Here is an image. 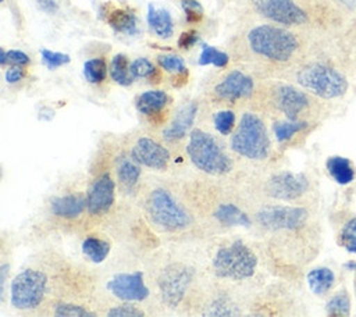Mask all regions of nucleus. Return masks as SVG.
<instances>
[{"label": "nucleus", "instance_id": "23", "mask_svg": "<svg viewBox=\"0 0 356 317\" xmlns=\"http://www.w3.org/2000/svg\"><path fill=\"white\" fill-rule=\"evenodd\" d=\"M115 171L120 182L125 185L127 188H132L140 175V168L138 163L132 158L125 157L124 154H120L115 160Z\"/></svg>", "mask_w": 356, "mask_h": 317}, {"label": "nucleus", "instance_id": "11", "mask_svg": "<svg viewBox=\"0 0 356 317\" xmlns=\"http://www.w3.org/2000/svg\"><path fill=\"white\" fill-rule=\"evenodd\" d=\"M309 188V181L303 174L280 172L273 175L267 182V193L281 200H295Z\"/></svg>", "mask_w": 356, "mask_h": 317}, {"label": "nucleus", "instance_id": "1", "mask_svg": "<svg viewBox=\"0 0 356 317\" xmlns=\"http://www.w3.org/2000/svg\"><path fill=\"white\" fill-rule=\"evenodd\" d=\"M248 40L256 54L274 61L289 60L299 46L293 33L273 25L253 28L248 35Z\"/></svg>", "mask_w": 356, "mask_h": 317}, {"label": "nucleus", "instance_id": "2", "mask_svg": "<svg viewBox=\"0 0 356 317\" xmlns=\"http://www.w3.org/2000/svg\"><path fill=\"white\" fill-rule=\"evenodd\" d=\"M191 161L203 172L222 175L231 170V160L222 152L217 140L202 129H193L186 145Z\"/></svg>", "mask_w": 356, "mask_h": 317}, {"label": "nucleus", "instance_id": "39", "mask_svg": "<svg viewBox=\"0 0 356 317\" xmlns=\"http://www.w3.org/2000/svg\"><path fill=\"white\" fill-rule=\"evenodd\" d=\"M182 8L186 14L188 22H199L202 19L203 7L196 0H182Z\"/></svg>", "mask_w": 356, "mask_h": 317}, {"label": "nucleus", "instance_id": "15", "mask_svg": "<svg viewBox=\"0 0 356 317\" xmlns=\"http://www.w3.org/2000/svg\"><path fill=\"white\" fill-rule=\"evenodd\" d=\"M253 92V81L241 71H231L217 86L216 93L227 100L249 97Z\"/></svg>", "mask_w": 356, "mask_h": 317}, {"label": "nucleus", "instance_id": "44", "mask_svg": "<svg viewBox=\"0 0 356 317\" xmlns=\"http://www.w3.org/2000/svg\"><path fill=\"white\" fill-rule=\"evenodd\" d=\"M36 3L42 11H46L50 14L57 11V4L54 0H36Z\"/></svg>", "mask_w": 356, "mask_h": 317}, {"label": "nucleus", "instance_id": "30", "mask_svg": "<svg viewBox=\"0 0 356 317\" xmlns=\"http://www.w3.org/2000/svg\"><path fill=\"white\" fill-rule=\"evenodd\" d=\"M107 67L103 58H90L83 65V75L88 82L99 83L106 78Z\"/></svg>", "mask_w": 356, "mask_h": 317}, {"label": "nucleus", "instance_id": "28", "mask_svg": "<svg viewBox=\"0 0 356 317\" xmlns=\"http://www.w3.org/2000/svg\"><path fill=\"white\" fill-rule=\"evenodd\" d=\"M307 127L305 121L299 120H288V121H278L274 124V135L278 142L289 140L295 133L303 131Z\"/></svg>", "mask_w": 356, "mask_h": 317}, {"label": "nucleus", "instance_id": "40", "mask_svg": "<svg viewBox=\"0 0 356 317\" xmlns=\"http://www.w3.org/2000/svg\"><path fill=\"white\" fill-rule=\"evenodd\" d=\"M108 317H143L145 313L140 311L138 307L131 306V304H122L117 306L108 310L107 313Z\"/></svg>", "mask_w": 356, "mask_h": 317}, {"label": "nucleus", "instance_id": "43", "mask_svg": "<svg viewBox=\"0 0 356 317\" xmlns=\"http://www.w3.org/2000/svg\"><path fill=\"white\" fill-rule=\"evenodd\" d=\"M22 78H24V71H22L21 65H14V67L8 68L6 72V81L8 83H15V82L21 81Z\"/></svg>", "mask_w": 356, "mask_h": 317}, {"label": "nucleus", "instance_id": "31", "mask_svg": "<svg viewBox=\"0 0 356 317\" xmlns=\"http://www.w3.org/2000/svg\"><path fill=\"white\" fill-rule=\"evenodd\" d=\"M200 65L213 64L216 67H225L228 64V54L224 51H218L216 47H211L206 43H202V53L199 57Z\"/></svg>", "mask_w": 356, "mask_h": 317}, {"label": "nucleus", "instance_id": "20", "mask_svg": "<svg viewBox=\"0 0 356 317\" xmlns=\"http://www.w3.org/2000/svg\"><path fill=\"white\" fill-rule=\"evenodd\" d=\"M170 101V96L163 90H147L138 96L136 108L146 115H153L160 113L167 103Z\"/></svg>", "mask_w": 356, "mask_h": 317}, {"label": "nucleus", "instance_id": "6", "mask_svg": "<svg viewBox=\"0 0 356 317\" xmlns=\"http://www.w3.org/2000/svg\"><path fill=\"white\" fill-rule=\"evenodd\" d=\"M147 213L153 222L168 231L184 229L191 224V216L175 199L161 188L154 189L146 203Z\"/></svg>", "mask_w": 356, "mask_h": 317}, {"label": "nucleus", "instance_id": "37", "mask_svg": "<svg viewBox=\"0 0 356 317\" xmlns=\"http://www.w3.org/2000/svg\"><path fill=\"white\" fill-rule=\"evenodd\" d=\"M29 57L26 53L21 51V50H1V54H0V64L1 65H7V64H11V65H26L29 64Z\"/></svg>", "mask_w": 356, "mask_h": 317}, {"label": "nucleus", "instance_id": "34", "mask_svg": "<svg viewBox=\"0 0 356 317\" xmlns=\"http://www.w3.org/2000/svg\"><path fill=\"white\" fill-rule=\"evenodd\" d=\"M54 314L58 317H93L95 313L72 303H58L54 307Z\"/></svg>", "mask_w": 356, "mask_h": 317}, {"label": "nucleus", "instance_id": "9", "mask_svg": "<svg viewBox=\"0 0 356 317\" xmlns=\"http://www.w3.org/2000/svg\"><path fill=\"white\" fill-rule=\"evenodd\" d=\"M259 222L273 231L300 228L307 220V211L302 207L289 206H268L257 213Z\"/></svg>", "mask_w": 356, "mask_h": 317}, {"label": "nucleus", "instance_id": "14", "mask_svg": "<svg viewBox=\"0 0 356 317\" xmlns=\"http://www.w3.org/2000/svg\"><path fill=\"white\" fill-rule=\"evenodd\" d=\"M114 181L108 174L97 177L86 195V209L90 214H104L114 203Z\"/></svg>", "mask_w": 356, "mask_h": 317}, {"label": "nucleus", "instance_id": "29", "mask_svg": "<svg viewBox=\"0 0 356 317\" xmlns=\"http://www.w3.org/2000/svg\"><path fill=\"white\" fill-rule=\"evenodd\" d=\"M325 310H327L328 316H335V317L349 316V313H350V299H349V295L345 291L338 292L337 295H334L328 300V303L325 306Z\"/></svg>", "mask_w": 356, "mask_h": 317}, {"label": "nucleus", "instance_id": "35", "mask_svg": "<svg viewBox=\"0 0 356 317\" xmlns=\"http://www.w3.org/2000/svg\"><path fill=\"white\" fill-rule=\"evenodd\" d=\"M235 122V114L231 110H221L214 115V127L221 135H228Z\"/></svg>", "mask_w": 356, "mask_h": 317}, {"label": "nucleus", "instance_id": "26", "mask_svg": "<svg viewBox=\"0 0 356 317\" xmlns=\"http://www.w3.org/2000/svg\"><path fill=\"white\" fill-rule=\"evenodd\" d=\"M110 76L114 82L121 86H129L134 82V76L131 74V65L124 54H115L111 60L110 65Z\"/></svg>", "mask_w": 356, "mask_h": 317}, {"label": "nucleus", "instance_id": "46", "mask_svg": "<svg viewBox=\"0 0 356 317\" xmlns=\"http://www.w3.org/2000/svg\"><path fill=\"white\" fill-rule=\"evenodd\" d=\"M348 268H352V270H356V261H352V263H348L346 264Z\"/></svg>", "mask_w": 356, "mask_h": 317}, {"label": "nucleus", "instance_id": "22", "mask_svg": "<svg viewBox=\"0 0 356 317\" xmlns=\"http://www.w3.org/2000/svg\"><path fill=\"white\" fill-rule=\"evenodd\" d=\"M307 285L314 295H324L331 289L335 281V274L328 267H318L312 270L307 277Z\"/></svg>", "mask_w": 356, "mask_h": 317}, {"label": "nucleus", "instance_id": "18", "mask_svg": "<svg viewBox=\"0 0 356 317\" xmlns=\"http://www.w3.org/2000/svg\"><path fill=\"white\" fill-rule=\"evenodd\" d=\"M86 207V199L81 193H72L54 197L50 203L53 214L63 218L78 217Z\"/></svg>", "mask_w": 356, "mask_h": 317}, {"label": "nucleus", "instance_id": "16", "mask_svg": "<svg viewBox=\"0 0 356 317\" xmlns=\"http://www.w3.org/2000/svg\"><path fill=\"white\" fill-rule=\"evenodd\" d=\"M275 100L280 110L288 117V120H296L299 113L309 106L307 96L291 85L280 86L275 93Z\"/></svg>", "mask_w": 356, "mask_h": 317}, {"label": "nucleus", "instance_id": "38", "mask_svg": "<svg viewBox=\"0 0 356 317\" xmlns=\"http://www.w3.org/2000/svg\"><path fill=\"white\" fill-rule=\"evenodd\" d=\"M159 64L161 68H164L168 72H181L186 70L184 60L177 54L159 56Z\"/></svg>", "mask_w": 356, "mask_h": 317}, {"label": "nucleus", "instance_id": "45", "mask_svg": "<svg viewBox=\"0 0 356 317\" xmlns=\"http://www.w3.org/2000/svg\"><path fill=\"white\" fill-rule=\"evenodd\" d=\"M188 76H189V72H188L186 70H184V71H181V72H177V75H175L174 79H172V85H174L175 88L184 86V85L188 82Z\"/></svg>", "mask_w": 356, "mask_h": 317}, {"label": "nucleus", "instance_id": "33", "mask_svg": "<svg viewBox=\"0 0 356 317\" xmlns=\"http://www.w3.org/2000/svg\"><path fill=\"white\" fill-rule=\"evenodd\" d=\"M131 74L134 78H153L159 75L156 67L147 58H136L131 64Z\"/></svg>", "mask_w": 356, "mask_h": 317}, {"label": "nucleus", "instance_id": "8", "mask_svg": "<svg viewBox=\"0 0 356 317\" xmlns=\"http://www.w3.org/2000/svg\"><path fill=\"white\" fill-rule=\"evenodd\" d=\"M193 277V270L184 264L167 266L159 278L163 302L171 307L177 306L185 296Z\"/></svg>", "mask_w": 356, "mask_h": 317}, {"label": "nucleus", "instance_id": "27", "mask_svg": "<svg viewBox=\"0 0 356 317\" xmlns=\"http://www.w3.org/2000/svg\"><path fill=\"white\" fill-rule=\"evenodd\" d=\"M82 252L90 261L102 263L110 252V243L99 238L89 236L82 243Z\"/></svg>", "mask_w": 356, "mask_h": 317}, {"label": "nucleus", "instance_id": "24", "mask_svg": "<svg viewBox=\"0 0 356 317\" xmlns=\"http://www.w3.org/2000/svg\"><path fill=\"white\" fill-rule=\"evenodd\" d=\"M107 21L110 24V26L121 33H128V35H134L136 33V18L134 15V13L128 11V10H122V8H114L113 11L108 13Z\"/></svg>", "mask_w": 356, "mask_h": 317}, {"label": "nucleus", "instance_id": "7", "mask_svg": "<svg viewBox=\"0 0 356 317\" xmlns=\"http://www.w3.org/2000/svg\"><path fill=\"white\" fill-rule=\"evenodd\" d=\"M47 285L44 273L26 268L17 274L11 282V304L19 310L35 309L42 302Z\"/></svg>", "mask_w": 356, "mask_h": 317}, {"label": "nucleus", "instance_id": "10", "mask_svg": "<svg viewBox=\"0 0 356 317\" xmlns=\"http://www.w3.org/2000/svg\"><path fill=\"white\" fill-rule=\"evenodd\" d=\"M263 17L284 25H300L307 21L306 13L293 0H253Z\"/></svg>", "mask_w": 356, "mask_h": 317}, {"label": "nucleus", "instance_id": "19", "mask_svg": "<svg viewBox=\"0 0 356 317\" xmlns=\"http://www.w3.org/2000/svg\"><path fill=\"white\" fill-rule=\"evenodd\" d=\"M147 24L150 29L161 39H167L174 32L171 14L164 8H156L153 4L147 6Z\"/></svg>", "mask_w": 356, "mask_h": 317}, {"label": "nucleus", "instance_id": "21", "mask_svg": "<svg viewBox=\"0 0 356 317\" xmlns=\"http://www.w3.org/2000/svg\"><path fill=\"white\" fill-rule=\"evenodd\" d=\"M328 174L339 185H348L355 178V170L349 158L342 156H332L325 163Z\"/></svg>", "mask_w": 356, "mask_h": 317}, {"label": "nucleus", "instance_id": "32", "mask_svg": "<svg viewBox=\"0 0 356 317\" xmlns=\"http://www.w3.org/2000/svg\"><path fill=\"white\" fill-rule=\"evenodd\" d=\"M339 243L348 253H356V218H350L339 234Z\"/></svg>", "mask_w": 356, "mask_h": 317}, {"label": "nucleus", "instance_id": "36", "mask_svg": "<svg viewBox=\"0 0 356 317\" xmlns=\"http://www.w3.org/2000/svg\"><path fill=\"white\" fill-rule=\"evenodd\" d=\"M40 56H42V61L43 64L49 68V70H54L58 68L67 63H70V56L64 54V53H58V51H51L47 49L40 50Z\"/></svg>", "mask_w": 356, "mask_h": 317}, {"label": "nucleus", "instance_id": "42", "mask_svg": "<svg viewBox=\"0 0 356 317\" xmlns=\"http://www.w3.org/2000/svg\"><path fill=\"white\" fill-rule=\"evenodd\" d=\"M197 39H199V36H197L196 31H186L179 36L178 46L182 49H189L197 42Z\"/></svg>", "mask_w": 356, "mask_h": 317}, {"label": "nucleus", "instance_id": "17", "mask_svg": "<svg viewBox=\"0 0 356 317\" xmlns=\"http://www.w3.org/2000/svg\"><path fill=\"white\" fill-rule=\"evenodd\" d=\"M196 111H197V104L195 101H191V103H186L185 106H182L175 113L170 127L164 129V132H163L164 139L177 140V139L184 138L192 128V124L196 117Z\"/></svg>", "mask_w": 356, "mask_h": 317}, {"label": "nucleus", "instance_id": "25", "mask_svg": "<svg viewBox=\"0 0 356 317\" xmlns=\"http://www.w3.org/2000/svg\"><path fill=\"white\" fill-rule=\"evenodd\" d=\"M214 217L224 225H242V227H249L250 225V220L249 217L236 206L227 203V204H221L217 207V210L214 211Z\"/></svg>", "mask_w": 356, "mask_h": 317}, {"label": "nucleus", "instance_id": "12", "mask_svg": "<svg viewBox=\"0 0 356 317\" xmlns=\"http://www.w3.org/2000/svg\"><path fill=\"white\" fill-rule=\"evenodd\" d=\"M107 289L125 302H140L149 296V289L143 282V274L140 271L114 275L107 282Z\"/></svg>", "mask_w": 356, "mask_h": 317}, {"label": "nucleus", "instance_id": "5", "mask_svg": "<svg viewBox=\"0 0 356 317\" xmlns=\"http://www.w3.org/2000/svg\"><path fill=\"white\" fill-rule=\"evenodd\" d=\"M298 82L323 99H335L348 90L346 78L332 67L324 64H310L298 72Z\"/></svg>", "mask_w": 356, "mask_h": 317}, {"label": "nucleus", "instance_id": "3", "mask_svg": "<svg viewBox=\"0 0 356 317\" xmlns=\"http://www.w3.org/2000/svg\"><path fill=\"white\" fill-rule=\"evenodd\" d=\"M231 149L250 160H263L270 153V138L263 121L252 113H245L236 132L231 138Z\"/></svg>", "mask_w": 356, "mask_h": 317}, {"label": "nucleus", "instance_id": "41", "mask_svg": "<svg viewBox=\"0 0 356 317\" xmlns=\"http://www.w3.org/2000/svg\"><path fill=\"white\" fill-rule=\"evenodd\" d=\"M235 309L227 302V300H222V299H217L211 307H210V311L207 313L209 316H234L236 314V311H234Z\"/></svg>", "mask_w": 356, "mask_h": 317}, {"label": "nucleus", "instance_id": "4", "mask_svg": "<svg viewBox=\"0 0 356 317\" xmlns=\"http://www.w3.org/2000/svg\"><path fill=\"white\" fill-rule=\"evenodd\" d=\"M256 267V254L241 241L220 247L213 259V271L218 278L245 279L254 274Z\"/></svg>", "mask_w": 356, "mask_h": 317}, {"label": "nucleus", "instance_id": "13", "mask_svg": "<svg viewBox=\"0 0 356 317\" xmlns=\"http://www.w3.org/2000/svg\"><path fill=\"white\" fill-rule=\"evenodd\" d=\"M131 157L140 165L163 170L170 160L168 150L150 138H140L136 140L131 150Z\"/></svg>", "mask_w": 356, "mask_h": 317}]
</instances>
